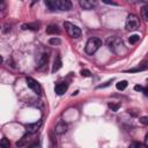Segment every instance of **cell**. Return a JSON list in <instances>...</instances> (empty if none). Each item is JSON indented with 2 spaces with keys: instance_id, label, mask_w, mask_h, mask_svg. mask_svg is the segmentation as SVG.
<instances>
[{
  "instance_id": "cell-25",
  "label": "cell",
  "mask_w": 148,
  "mask_h": 148,
  "mask_svg": "<svg viewBox=\"0 0 148 148\" xmlns=\"http://www.w3.org/2000/svg\"><path fill=\"white\" fill-rule=\"evenodd\" d=\"M142 89H143V87H142V86H140V84L134 86V90H136V91H142Z\"/></svg>"
},
{
  "instance_id": "cell-14",
  "label": "cell",
  "mask_w": 148,
  "mask_h": 148,
  "mask_svg": "<svg viewBox=\"0 0 148 148\" xmlns=\"http://www.w3.org/2000/svg\"><path fill=\"white\" fill-rule=\"evenodd\" d=\"M128 148H148L145 143H142V142H138V141H133L130 146H128Z\"/></svg>"
},
{
  "instance_id": "cell-16",
  "label": "cell",
  "mask_w": 148,
  "mask_h": 148,
  "mask_svg": "<svg viewBox=\"0 0 148 148\" xmlns=\"http://www.w3.org/2000/svg\"><path fill=\"white\" fill-rule=\"evenodd\" d=\"M141 15L146 21H148V5H146L141 8Z\"/></svg>"
},
{
  "instance_id": "cell-26",
  "label": "cell",
  "mask_w": 148,
  "mask_h": 148,
  "mask_svg": "<svg viewBox=\"0 0 148 148\" xmlns=\"http://www.w3.org/2000/svg\"><path fill=\"white\" fill-rule=\"evenodd\" d=\"M110 83H111V80H110V81H106V82H105L104 84H101V86H98L97 88H104V87H108V86H109Z\"/></svg>"
},
{
  "instance_id": "cell-12",
  "label": "cell",
  "mask_w": 148,
  "mask_h": 148,
  "mask_svg": "<svg viewBox=\"0 0 148 148\" xmlns=\"http://www.w3.org/2000/svg\"><path fill=\"white\" fill-rule=\"evenodd\" d=\"M46 34H49V35H59L60 34V30H59V28H58V25H56V24H50L47 28H46Z\"/></svg>"
},
{
  "instance_id": "cell-19",
  "label": "cell",
  "mask_w": 148,
  "mask_h": 148,
  "mask_svg": "<svg viewBox=\"0 0 148 148\" xmlns=\"http://www.w3.org/2000/svg\"><path fill=\"white\" fill-rule=\"evenodd\" d=\"M0 146H1V148H9V141H8L6 138H2Z\"/></svg>"
},
{
  "instance_id": "cell-1",
  "label": "cell",
  "mask_w": 148,
  "mask_h": 148,
  "mask_svg": "<svg viewBox=\"0 0 148 148\" xmlns=\"http://www.w3.org/2000/svg\"><path fill=\"white\" fill-rule=\"evenodd\" d=\"M45 5L51 10H71L72 9V2L68 0H50L46 1Z\"/></svg>"
},
{
  "instance_id": "cell-21",
  "label": "cell",
  "mask_w": 148,
  "mask_h": 148,
  "mask_svg": "<svg viewBox=\"0 0 148 148\" xmlns=\"http://www.w3.org/2000/svg\"><path fill=\"white\" fill-rule=\"evenodd\" d=\"M27 140H29V135H24V136L21 139V141H18L16 145H17V146H23V145H24V142H25Z\"/></svg>"
},
{
  "instance_id": "cell-18",
  "label": "cell",
  "mask_w": 148,
  "mask_h": 148,
  "mask_svg": "<svg viewBox=\"0 0 148 148\" xmlns=\"http://www.w3.org/2000/svg\"><path fill=\"white\" fill-rule=\"evenodd\" d=\"M49 43H50L51 45H59V44L61 43V40H60L59 38H57V37H52V38H50Z\"/></svg>"
},
{
  "instance_id": "cell-23",
  "label": "cell",
  "mask_w": 148,
  "mask_h": 148,
  "mask_svg": "<svg viewBox=\"0 0 148 148\" xmlns=\"http://www.w3.org/2000/svg\"><path fill=\"white\" fill-rule=\"evenodd\" d=\"M90 71H88V69H82L81 71V75L82 76H90Z\"/></svg>"
},
{
  "instance_id": "cell-11",
  "label": "cell",
  "mask_w": 148,
  "mask_h": 148,
  "mask_svg": "<svg viewBox=\"0 0 148 148\" xmlns=\"http://www.w3.org/2000/svg\"><path fill=\"white\" fill-rule=\"evenodd\" d=\"M47 60H49V56H47L46 53H42V54L39 56V59H38V62H37V68H38V69L43 68V67L47 64Z\"/></svg>"
},
{
  "instance_id": "cell-15",
  "label": "cell",
  "mask_w": 148,
  "mask_h": 148,
  "mask_svg": "<svg viewBox=\"0 0 148 148\" xmlns=\"http://www.w3.org/2000/svg\"><path fill=\"white\" fill-rule=\"evenodd\" d=\"M116 87H117V89H118V90H125V89H126V87H127V81H125V80L119 81V82H117V83H116Z\"/></svg>"
},
{
  "instance_id": "cell-4",
  "label": "cell",
  "mask_w": 148,
  "mask_h": 148,
  "mask_svg": "<svg viewBox=\"0 0 148 148\" xmlns=\"http://www.w3.org/2000/svg\"><path fill=\"white\" fill-rule=\"evenodd\" d=\"M64 27H65V29H66V31H67L69 37L79 38L81 36V30H80V28L77 25H75V24H73L71 22H64Z\"/></svg>"
},
{
  "instance_id": "cell-28",
  "label": "cell",
  "mask_w": 148,
  "mask_h": 148,
  "mask_svg": "<svg viewBox=\"0 0 148 148\" xmlns=\"http://www.w3.org/2000/svg\"><path fill=\"white\" fill-rule=\"evenodd\" d=\"M145 145L148 147V133L145 135Z\"/></svg>"
},
{
  "instance_id": "cell-17",
  "label": "cell",
  "mask_w": 148,
  "mask_h": 148,
  "mask_svg": "<svg viewBox=\"0 0 148 148\" xmlns=\"http://www.w3.org/2000/svg\"><path fill=\"white\" fill-rule=\"evenodd\" d=\"M139 39H140V36L139 35H132V36H130L128 42H130V44H135Z\"/></svg>"
},
{
  "instance_id": "cell-2",
  "label": "cell",
  "mask_w": 148,
  "mask_h": 148,
  "mask_svg": "<svg viewBox=\"0 0 148 148\" xmlns=\"http://www.w3.org/2000/svg\"><path fill=\"white\" fill-rule=\"evenodd\" d=\"M106 45L109 47L110 51H112L113 53L116 54H119L121 49L124 47V44L121 42V39L117 36H112V37H109L108 40H106Z\"/></svg>"
},
{
  "instance_id": "cell-27",
  "label": "cell",
  "mask_w": 148,
  "mask_h": 148,
  "mask_svg": "<svg viewBox=\"0 0 148 148\" xmlns=\"http://www.w3.org/2000/svg\"><path fill=\"white\" fill-rule=\"evenodd\" d=\"M142 92H143L145 96H148V87H145V88L142 89Z\"/></svg>"
},
{
  "instance_id": "cell-10",
  "label": "cell",
  "mask_w": 148,
  "mask_h": 148,
  "mask_svg": "<svg viewBox=\"0 0 148 148\" xmlns=\"http://www.w3.org/2000/svg\"><path fill=\"white\" fill-rule=\"evenodd\" d=\"M79 3H80V6H81L83 9H86V10L92 9V8L95 7V5H96L95 1H89V0H80Z\"/></svg>"
},
{
  "instance_id": "cell-3",
  "label": "cell",
  "mask_w": 148,
  "mask_h": 148,
  "mask_svg": "<svg viewBox=\"0 0 148 148\" xmlns=\"http://www.w3.org/2000/svg\"><path fill=\"white\" fill-rule=\"evenodd\" d=\"M102 46V40L98 37H91L88 39L87 44H86V52L88 54H92L95 53L99 47Z\"/></svg>"
},
{
  "instance_id": "cell-6",
  "label": "cell",
  "mask_w": 148,
  "mask_h": 148,
  "mask_svg": "<svg viewBox=\"0 0 148 148\" xmlns=\"http://www.w3.org/2000/svg\"><path fill=\"white\" fill-rule=\"evenodd\" d=\"M25 82H27V86H28L31 90H34L37 95H40V94H42V88H40L39 83H38L35 79H32V77H25Z\"/></svg>"
},
{
  "instance_id": "cell-24",
  "label": "cell",
  "mask_w": 148,
  "mask_h": 148,
  "mask_svg": "<svg viewBox=\"0 0 148 148\" xmlns=\"http://www.w3.org/2000/svg\"><path fill=\"white\" fill-rule=\"evenodd\" d=\"M140 123L143 125H148V118L147 117H141L140 118Z\"/></svg>"
},
{
  "instance_id": "cell-7",
  "label": "cell",
  "mask_w": 148,
  "mask_h": 148,
  "mask_svg": "<svg viewBox=\"0 0 148 148\" xmlns=\"http://www.w3.org/2000/svg\"><path fill=\"white\" fill-rule=\"evenodd\" d=\"M67 88H68V84H67L66 82H59V83H57V86L54 87V91H56L57 95H62V94L66 92Z\"/></svg>"
},
{
  "instance_id": "cell-22",
  "label": "cell",
  "mask_w": 148,
  "mask_h": 148,
  "mask_svg": "<svg viewBox=\"0 0 148 148\" xmlns=\"http://www.w3.org/2000/svg\"><path fill=\"white\" fill-rule=\"evenodd\" d=\"M119 106H120L119 104H112V103H110V104H109V108H110L112 111H117V110L119 109Z\"/></svg>"
},
{
  "instance_id": "cell-9",
  "label": "cell",
  "mask_w": 148,
  "mask_h": 148,
  "mask_svg": "<svg viewBox=\"0 0 148 148\" xmlns=\"http://www.w3.org/2000/svg\"><path fill=\"white\" fill-rule=\"evenodd\" d=\"M56 133L61 135V134H65L67 132V124L65 121H59L57 125H56V128H54Z\"/></svg>"
},
{
  "instance_id": "cell-13",
  "label": "cell",
  "mask_w": 148,
  "mask_h": 148,
  "mask_svg": "<svg viewBox=\"0 0 148 148\" xmlns=\"http://www.w3.org/2000/svg\"><path fill=\"white\" fill-rule=\"evenodd\" d=\"M61 65H62V61H61V58H60L59 56H57V57H56V59H54V62H53V66H52V73H54V72H57V71H59V69L61 68Z\"/></svg>"
},
{
  "instance_id": "cell-20",
  "label": "cell",
  "mask_w": 148,
  "mask_h": 148,
  "mask_svg": "<svg viewBox=\"0 0 148 148\" xmlns=\"http://www.w3.org/2000/svg\"><path fill=\"white\" fill-rule=\"evenodd\" d=\"M22 29H34V30H36L38 28H37L36 24H23L22 25Z\"/></svg>"
},
{
  "instance_id": "cell-5",
  "label": "cell",
  "mask_w": 148,
  "mask_h": 148,
  "mask_svg": "<svg viewBox=\"0 0 148 148\" xmlns=\"http://www.w3.org/2000/svg\"><path fill=\"white\" fill-rule=\"evenodd\" d=\"M139 24H140V22H139V18H138L136 15H134V14H130V15L126 17L125 27H126L127 30L133 31V30H135V29L139 28Z\"/></svg>"
},
{
  "instance_id": "cell-8",
  "label": "cell",
  "mask_w": 148,
  "mask_h": 148,
  "mask_svg": "<svg viewBox=\"0 0 148 148\" xmlns=\"http://www.w3.org/2000/svg\"><path fill=\"white\" fill-rule=\"evenodd\" d=\"M40 125H42V121H40V120H38V121H36V123H32V124H28V125L25 126L27 132L30 133V134H31V133H36V132L39 130Z\"/></svg>"
}]
</instances>
